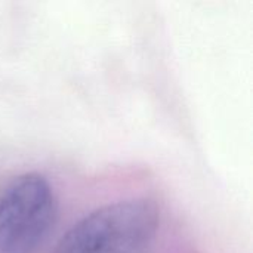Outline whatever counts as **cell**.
Here are the masks:
<instances>
[{"instance_id": "obj_2", "label": "cell", "mask_w": 253, "mask_h": 253, "mask_svg": "<svg viewBox=\"0 0 253 253\" xmlns=\"http://www.w3.org/2000/svg\"><path fill=\"white\" fill-rule=\"evenodd\" d=\"M58 202L50 182L28 172L0 193V253H36L52 231Z\"/></svg>"}, {"instance_id": "obj_1", "label": "cell", "mask_w": 253, "mask_h": 253, "mask_svg": "<svg viewBox=\"0 0 253 253\" xmlns=\"http://www.w3.org/2000/svg\"><path fill=\"white\" fill-rule=\"evenodd\" d=\"M160 227V208L151 199L102 206L76 222L53 253H148Z\"/></svg>"}]
</instances>
